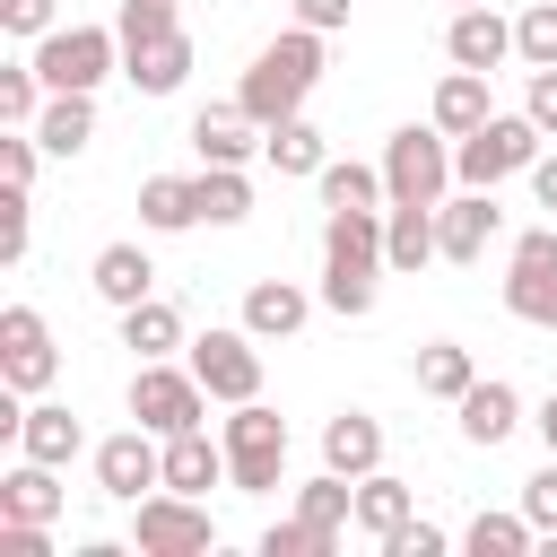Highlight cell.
Instances as JSON below:
<instances>
[{"label": "cell", "instance_id": "484cf974", "mask_svg": "<svg viewBox=\"0 0 557 557\" xmlns=\"http://www.w3.org/2000/svg\"><path fill=\"white\" fill-rule=\"evenodd\" d=\"M0 513H9V522H52V513H61V470L17 453V470L0 479Z\"/></svg>", "mask_w": 557, "mask_h": 557}, {"label": "cell", "instance_id": "b9f144b4", "mask_svg": "<svg viewBox=\"0 0 557 557\" xmlns=\"http://www.w3.org/2000/svg\"><path fill=\"white\" fill-rule=\"evenodd\" d=\"M522 513L540 522V540H557V453H548V461L522 479Z\"/></svg>", "mask_w": 557, "mask_h": 557}, {"label": "cell", "instance_id": "4fadbf2b", "mask_svg": "<svg viewBox=\"0 0 557 557\" xmlns=\"http://www.w3.org/2000/svg\"><path fill=\"white\" fill-rule=\"evenodd\" d=\"M444 61L496 78V70L513 61V17H496L487 0H479V9H453V26H444Z\"/></svg>", "mask_w": 557, "mask_h": 557}, {"label": "cell", "instance_id": "d6986e66", "mask_svg": "<svg viewBox=\"0 0 557 557\" xmlns=\"http://www.w3.org/2000/svg\"><path fill=\"white\" fill-rule=\"evenodd\" d=\"M87 287H96L113 313H131L139 296H157V261H148L139 244H104V252L87 261Z\"/></svg>", "mask_w": 557, "mask_h": 557}, {"label": "cell", "instance_id": "44dd1931", "mask_svg": "<svg viewBox=\"0 0 557 557\" xmlns=\"http://www.w3.org/2000/svg\"><path fill=\"white\" fill-rule=\"evenodd\" d=\"M322 470H339V479H366V470H383V418H366V409H339V418L322 426Z\"/></svg>", "mask_w": 557, "mask_h": 557}, {"label": "cell", "instance_id": "f546056e", "mask_svg": "<svg viewBox=\"0 0 557 557\" xmlns=\"http://www.w3.org/2000/svg\"><path fill=\"white\" fill-rule=\"evenodd\" d=\"M261 157H270L278 174H322V165H331V148H322V131H313L305 113H287V122H270V139H261Z\"/></svg>", "mask_w": 557, "mask_h": 557}, {"label": "cell", "instance_id": "7a4b0ae2", "mask_svg": "<svg viewBox=\"0 0 557 557\" xmlns=\"http://www.w3.org/2000/svg\"><path fill=\"white\" fill-rule=\"evenodd\" d=\"M540 122L531 113H487L470 139H453V174L470 183V191H496V183H513V174H531L540 165Z\"/></svg>", "mask_w": 557, "mask_h": 557}, {"label": "cell", "instance_id": "5bb4252c", "mask_svg": "<svg viewBox=\"0 0 557 557\" xmlns=\"http://www.w3.org/2000/svg\"><path fill=\"white\" fill-rule=\"evenodd\" d=\"M453 418H461V444H479V453H496L513 426H522V392L513 383H496V374H479L461 400H453Z\"/></svg>", "mask_w": 557, "mask_h": 557}, {"label": "cell", "instance_id": "cb8c5ba5", "mask_svg": "<svg viewBox=\"0 0 557 557\" xmlns=\"http://www.w3.org/2000/svg\"><path fill=\"white\" fill-rule=\"evenodd\" d=\"M226 479V444H209V426H183V435H165V487H183V496H209Z\"/></svg>", "mask_w": 557, "mask_h": 557}, {"label": "cell", "instance_id": "74e56055", "mask_svg": "<svg viewBox=\"0 0 557 557\" xmlns=\"http://www.w3.org/2000/svg\"><path fill=\"white\" fill-rule=\"evenodd\" d=\"M113 26H122V44L174 35V26H183V0H113Z\"/></svg>", "mask_w": 557, "mask_h": 557}, {"label": "cell", "instance_id": "8d00e7d4", "mask_svg": "<svg viewBox=\"0 0 557 557\" xmlns=\"http://www.w3.org/2000/svg\"><path fill=\"white\" fill-rule=\"evenodd\" d=\"M261 557H339V531H322V522H270L261 531Z\"/></svg>", "mask_w": 557, "mask_h": 557}, {"label": "cell", "instance_id": "603a6c76", "mask_svg": "<svg viewBox=\"0 0 557 557\" xmlns=\"http://www.w3.org/2000/svg\"><path fill=\"white\" fill-rule=\"evenodd\" d=\"M139 226H148V235L200 226V174H148V183H139Z\"/></svg>", "mask_w": 557, "mask_h": 557}, {"label": "cell", "instance_id": "9a60e30c", "mask_svg": "<svg viewBox=\"0 0 557 557\" xmlns=\"http://www.w3.org/2000/svg\"><path fill=\"white\" fill-rule=\"evenodd\" d=\"M261 139H270V131H261L244 104H209V113H191V148H200V165H252Z\"/></svg>", "mask_w": 557, "mask_h": 557}, {"label": "cell", "instance_id": "f6af8a7d", "mask_svg": "<svg viewBox=\"0 0 557 557\" xmlns=\"http://www.w3.org/2000/svg\"><path fill=\"white\" fill-rule=\"evenodd\" d=\"M522 113L557 139V70H531V87H522Z\"/></svg>", "mask_w": 557, "mask_h": 557}, {"label": "cell", "instance_id": "f1b7e54d", "mask_svg": "<svg viewBox=\"0 0 557 557\" xmlns=\"http://www.w3.org/2000/svg\"><path fill=\"white\" fill-rule=\"evenodd\" d=\"M409 374H418V392H426V400H461V392L479 383V366H470V348H461V339H426Z\"/></svg>", "mask_w": 557, "mask_h": 557}, {"label": "cell", "instance_id": "60d3db41", "mask_svg": "<svg viewBox=\"0 0 557 557\" xmlns=\"http://www.w3.org/2000/svg\"><path fill=\"white\" fill-rule=\"evenodd\" d=\"M0 26H9L17 44H44V35L61 26V0H0Z\"/></svg>", "mask_w": 557, "mask_h": 557}, {"label": "cell", "instance_id": "836d02e7", "mask_svg": "<svg viewBox=\"0 0 557 557\" xmlns=\"http://www.w3.org/2000/svg\"><path fill=\"white\" fill-rule=\"evenodd\" d=\"M461 540H470V557H522V548H540V522L531 513H479Z\"/></svg>", "mask_w": 557, "mask_h": 557}, {"label": "cell", "instance_id": "7dc6e473", "mask_svg": "<svg viewBox=\"0 0 557 557\" xmlns=\"http://www.w3.org/2000/svg\"><path fill=\"white\" fill-rule=\"evenodd\" d=\"M531 200L557 209V157H548V148H540V165H531Z\"/></svg>", "mask_w": 557, "mask_h": 557}, {"label": "cell", "instance_id": "d6a6232c", "mask_svg": "<svg viewBox=\"0 0 557 557\" xmlns=\"http://www.w3.org/2000/svg\"><path fill=\"white\" fill-rule=\"evenodd\" d=\"M296 513L322 522V531H348V522H357V479H339V470L305 479V487H296Z\"/></svg>", "mask_w": 557, "mask_h": 557}, {"label": "cell", "instance_id": "e575fe53", "mask_svg": "<svg viewBox=\"0 0 557 557\" xmlns=\"http://www.w3.org/2000/svg\"><path fill=\"white\" fill-rule=\"evenodd\" d=\"M513 61L522 70H557V0H531L513 17Z\"/></svg>", "mask_w": 557, "mask_h": 557}, {"label": "cell", "instance_id": "d590c367", "mask_svg": "<svg viewBox=\"0 0 557 557\" xmlns=\"http://www.w3.org/2000/svg\"><path fill=\"white\" fill-rule=\"evenodd\" d=\"M44 96H52V87H44V70H35V61H9V70H0V122H17V131H35V113H44Z\"/></svg>", "mask_w": 557, "mask_h": 557}, {"label": "cell", "instance_id": "7c38bea8", "mask_svg": "<svg viewBox=\"0 0 557 557\" xmlns=\"http://www.w3.org/2000/svg\"><path fill=\"white\" fill-rule=\"evenodd\" d=\"M496 235H505L496 191H470V183H461V191H444V200H435V252H444V261H461V270H470V261H487V244H496Z\"/></svg>", "mask_w": 557, "mask_h": 557}, {"label": "cell", "instance_id": "5b68a950", "mask_svg": "<svg viewBox=\"0 0 557 557\" xmlns=\"http://www.w3.org/2000/svg\"><path fill=\"white\" fill-rule=\"evenodd\" d=\"M461 174H453V131H435V122H400L392 139H383V191L392 200H444Z\"/></svg>", "mask_w": 557, "mask_h": 557}, {"label": "cell", "instance_id": "52a82bcc", "mask_svg": "<svg viewBox=\"0 0 557 557\" xmlns=\"http://www.w3.org/2000/svg\"><path fill=\"white\" fill-rule=\"evenodd\" d=\"M131 418H139L148 435H183V426L209 418V383H200L191 366H174V357H139V374H131Z\"/></svg>", "mask_w": 557, "mask_h": 557}, {"label": "cell", "instance_id": "c3c4849f", "mask_svg": "<svg viewBox=\"0 0 557 557\" xmlns=\"http://www.w3.org/2000/svg\"><path fill=\"white\" fill-rule=\"evenodd\" d=\"M531 426H540V444H548V453H557V392H548V400H540V418H531Z\"/></svg>", "mask_w": 557, "mask_h": 557}, {"label": "cell", "instance_id": "1f68e13d", "mask_svg": "<svg viewBox=\"0 0 557 557\" xmlns=\"http://www.w3.org/2000/svg\"><path fill=\"white\" fill-rule=\"evenodd\" d=\"M313 183H322V209H383V200H392V191H383V165H357V157H348V165L331 157Z\"/></svg>", "mask_w": 557, "mask_h": 557}, {"label": "cell", "instance_id": "8992f818", "mask_svg": "<svg viewBox=\"0 0 557 557\" xmlns=\"http://www.w3.org/2000/svg\"><path fill=\"white\" fill-rule=\"evenodd\" d=\"M131 548L139 557H209L218 548V513L200 496H183V487H157V496L131 505Z\"/></svg>", "mask_w": 557, "mask_h": 557}, {"label": "cell", "instance_id": "e0dca14e", "mask_svg": "<svg viewBox=\"0 0 557 557\" xmlns=\"http://www.w3.org/2000/svg\"><path fill=\"white\" fill-rule=\"evenodd\" d=\"M122 78L139 96H174L191 78V35L174 26V35H148V44H122Z\"/></svg>", "mask_w": 557, "mask_h": 557}, {"label": "cell", "instance_id": "f35d334b", "mask_svg": "<svg viewBox=\"0 0 557 557\" xmlns=\"http://www.w3.org/2000/svg\"><path fill=\"white\" fill-rule=\"evenodd\" d=\"M35 165H44V139L9 122V131H0V183H9V191H26V183H35Z\"/></svg>", "mask_w": 557, "mask_h": 557}, {"label": "cell", "instance_id": "bcb514c9", "mask_svg": "<svg viewBox=\"0 0 557 557\" xmlns=\"http://www.w3.org/2000/svg\"><path fill=\"white\" fill-rule=\"evenodd\" d=\"M348 9H357V0H296V26H313V35H339V26H348Z\"/></svg>", "mask_w": 557, "mask_h": 557}, {"label": "cell", "instance_id": "ab89813d", "mask_svg": "<svg viewBox=\"0 0 557 557\" xmlns=\"http://www.w3.org/2000/svg\"><path fill=\"white\" fill-rule=\"evenodd\" d=\"M26 244H35V200H26V191H9V200H0V261L17 270V261H26Z\"/></svg>", "mask_w": 557, "mask_h": 557}, {"label": "cell", "instance_id": "4316f807", "mask_svg": "<svg viewBox=\"0 0 557 557\" xmlns=\"http://www.w3.org/2000/svg\"><path fill=\"white\" fill-rule=\"evenodd\" d=\"M35 139H44V157H78L96 139V96H44Z\"/></svg>", "mask_w": 557, "mask_h": 557}, {"label": "cell", "instance_id": "30bf717a", "mask_svg": "<svg viewBox=\"0 0 557 557\" xmlns=\"http://www.w3.org/2000/svg\"><path fill=\"white\" fill-rule=\"evenodd\" d=\"M96 487H104L113 505L157 496V487H165V435H148L139 418H131L122 435H104V444H96Z\"/></svg>", "mask_w": 557, "mask_h": 557}, {"label": "cell", "instance_id": "8fae6325", "mask_svg": "<svg viewBox=\"0 0 557 557\" xmlns=\"http://www.w3.org/2000/svg\"><path fill=\"white\" fill-rule=\"evenodd\" d=\"M52 374H61L52 322H44L35 305H9V313H0V383H17V392L35 400V392H52Z\"/></svg>", "mask_w": 557, "mask_h": 557}, {"label": "cell", "instance_id": "ac0fdd59", "mask_svg": "<svg viewBox=\"0 0 557 557\" xmlns=\"http://www.w3.org/2000/svg\"><path fill=\"white\" fill-rule=\"evenodd\" d=\"M435 252V209L426 200H383V270H426Z\"/></svg>", "mask_w": 557, "mask_h": 557}, {"label": "cell", "instance_id": "9c48e42d", "mask_svg": "<svg viewBox=\"0 0 557 557\" xmlns=\"http://www.w3.org/2000/svg\"><path fill=\"white\" fill-rule=\"evenodd\" d=\"M191 374L209 383V400H261V339L244 331V322H218V331H200L191 339Z\"/></svg>", "mask_w": 557, "mask_h": 557}, {"label": "cell", "instance_id": "6da1fadb", "mask_svg": "<svg viewBox=\"0 0 557 557\" xmlns=\"http://www.w3.org/2000/svg\"><path fill=\"white\" fill-rule=\"evenodd\" d=\"M313 78H322V35H313V26H287V35H270V44L252 52V70H244L235 104H244V113H252V122L270 131V122L305 113Z\"/></svg>", "mask_w": 557, "mask_h": 557}, {"label": "cell", "instance_id": "ee69618b", "mask_svg": "<svg viewBox=\"0 0 557 557\" xmlns=\"http://www.w3.org/2000/svg\"><path fill=\"white\" fill-rule=\"evenodd\" d=\"M0 557H52V522H9L0 513Z\"/></svg>", "mask_w": 557, "mask_h": 557}, {"label": "cell", "instance_id": "d4e9b609", "mask_svg": "<svg viewBox=\"0 0 557 557\" xmlns=\"http://www.w3.org/2000/svg\"><path fill=\"white\" fill-rule=\"evenodd\" d=\"M409 513H418V487H409V479H392V470H366V479H357V531H366L374 548H383Z\"/></svg>", "mask_w": 557, "mask_h": 557}, {"label": "cell", "instance_id": "2e32d148", "mask_svg": "<svg viewBox=\"0 0 557 557\" xmlns=\"http://www.w3.org/2000/svg\"><path fill=\"white\" fill-rule=\"evenodd\" d=\"M17 453L26 461H52V470H70L78 453H87V426H78V409H61V400H26V426H17Z\"/></svg>", "mask_w": 557, "mask_h": 557}, {"label": "cell", "instance_id": "7402d4cb", "mask_svg": "<svg viewBox=\"0 0 557 557\" xmlns=\"http://www.w3.org/2000/svg\"><path fill=\"white\" fill-rule=\"evenodd\" d=\"M487 113H496V96H487V70H444V78H435V113H426L435 131L470 139V131H479Z\"/></svg>", "mask_w": 557, "mask_h": 557}, {"label": "cell", "instance_id": "ba28073f", "mask_svg": "<svg viewBox=\"0 0 557 557\" xmlns=\"http://www.w3.org/2000/svg\"><path fill=\"white\" fill-rule=\"evenodd\" d=\"M505 313L531 331H557V226H522L505 252Z\"/></svg>", "mask_w": 557, "mask_h": 557}, {"label": "cell", "instance_id": "7bdbcfd3", "mask_svg": "<svg viewBox=\"0 0 557 557\" xmlns=\"http://www.w3.org/2000/svg\"><path fill=\"white\" fill-rule=\"evenodd\" d=\"M383 557H444V522H426V513H409L392 540H383Z\"/></svg>", "mask_w": 557, "mask_h": 557}, {"label": "cell", "instance_id": "3957f363", "mask_svg": "<svg viewBox=\"0 0 557 557\" xmlns=\"http://www.w3.org/2000/svg\"><path fill=\"white\" fill-rule=\"evenodd\" d=\"M26 61L44 70L52 96H96V87L122 70V26H52Z\"/></svg>", "mask_w": 557, "mask_h": 557}, {"label": "cell", "instance_id": "ffe728a7", "mask_svg": "<svg viewBox=\"0 0 557 557\" xmlns=\"http://www.w3.org/2000/svg\"><path fill=\"white\" fill-rule=\"evenodd\" d=\"M305 313H313V296H305L296 278H252V287H244V331H252V339H296Z\"/></svg>", "mask_w": 557, "mask_h": 557}, {"label": "cell", "instance_id": "681fc988", "mask_svg": "<svg viewBox=\"0 0 557 557\" xmlns=\"http://www.w3.org/2000/svg\"><path fill=\"white\" fill-rule=\"evenodd\" d=\"M453 9H479V0H453Z\"/></svg>", "mask_w": 557, "mask_h": 557}, {"label": "cell", "instance_id": "83f0119b", "mask_svg": "<svg viewBox=\"0 0 557 557\" xmlns=\"http://www.w3.org/2000/svg\"><path fill=\"white\" fill-rule=\"evenodd\" d=\"M122 348H131V357H174V348H191V339H183V313H174L165 296H139V305L122 313Z\"/></svg>", "mask_w": 557, "mask_h": 557}, {"label": "cell", "instance_id": "277c9868", "mask_svg": "<svg viewBox=\"0 0 557 557\" xmlns=\"http://www.w3.org/2000/svg\"><path fill=\"white\" fill-rule=\"evenodd\" d=\"M226 487H244V496H270L278 479H287V418L270 409V400H235V418H226Z\"/></svg>", "mask_w": 557, "mask_h": 557}, {"label": "cell", "instance_id": "4dcf8cb0", "mask_svg": "<svg viewBox=\"0 0 557 557\" xmlns=\"http://www.w3.org/2000/svg\"><path fill=\"white\" fill-rule=\"evenodd\" d=\"M252 218V174L244 165H200V226H244Z\"/></svg>", "mask_w": 557, "mask_h": 557}]
</instances>
